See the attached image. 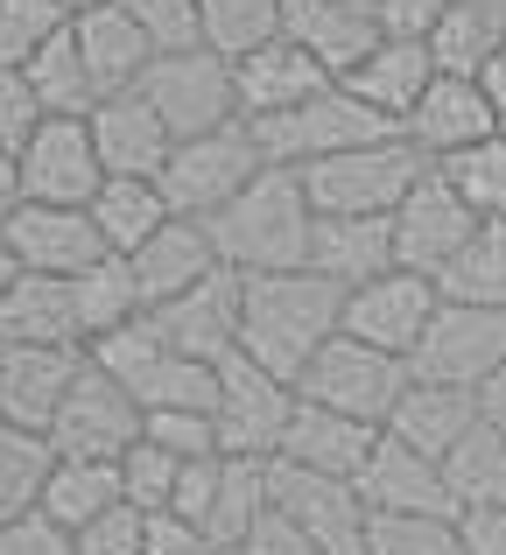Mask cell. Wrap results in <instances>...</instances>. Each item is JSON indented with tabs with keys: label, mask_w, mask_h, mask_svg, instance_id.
I'll use <instances>...</instances> for the list:
<instances>
[{
	"label": "cell",
	"mask_w": 506,
	"mask_h": 555,
	"mask_svg": "<svg viewBox=\"0 0 506 555\" xmlns=\"http://www.w3.org/2000/svg\"><path fill=\"white\" fill-rule=\"evenodd\" d=\"M148 324L163 331L177 352H191V359H205V366H219V359L239 345V274L219 260L205 282H191V288H177L169 302H155Z\"/></svg>",
	"instance_id": "obj_17"
},
{
	"label": "cell",
	"mask_w": 506,
	"mask_h": 555,
	"mask_svg": "<svg viewBox=\"0 0 506 555\" xmlns=\"http://www.w3.org/2000/svg\"><path fill=\"white\" fill-rule=\"evenodd\" d=\"M366 450H373V429H366V422H352V415H338V408L302 401V393H296V408H288V422H282V443H274V457L310 464V472L352 478Z\"/></svg>",
	"instance_id": "obj_29"
},
{
	"label": "cell",
	"mask_w": 506,
	"mask_h": 555,
	"mask_svg": "<svg viewBox=\"0 0 506 555\" xmlns=\"http://www.w3.org/2000/svg\"><path fill=\"white\" fill-rule=\"evenodd\" d=\"M64 22H70V14L56 8V0H0V64L22 70Z\"/></svg>",
	"instance_id": "obj_44"
},
{
	"label": "cell",
	"mask_w": 506,
	"mask_h": 555,
	"mask_svg": "<svg viewBox=\"0 0 506 555\" xmlns=\"http://www.w3.org/2000/svg\"><path fill=\"white\" fill-rule=\"evenodd\" d=\"M0 345H85L64 274H14L0 288Z\"/></svg>",
	"instance_id": "obj_30"
},
{
	"label": "cell",
	"mask_w": 506,
	"mask_h": 555,
	"mask_svg": "<svg viewBox=\"0 0 506 555\" xmlns=\"http://www.w3.org/2000/svg\"><path fill=\"white\" fill-rule=\"evenodd\" d=\"M42 436H50L56 457H120V450L141 436V401L106 366H92V359H85Z\"/></svg>",
	"instance_id": "obj_12"
},
{
	"label": "cell",
	"mask_w": 506,
	"mask_h": 555,
	"mask_svg": "<svg viewBox=\"0 0 506 555\" xmlns=\"http://www.w3.org/2000/svg\"><path fill=\"white\" fill-rule=\"evenodd\" d=\"M14 169H22V197L36 204H85L106 177L85 113H42L36 134L14 149Z\"/></svg>",
	"instance_id": "obj_13"
},
{
	"label": "cell",
	"mask_w": 506,
	"mask_h": 555,
	"mask_svg": "<svg viewBox=\"0 0 506 555\" xmlns=\"http://www.w3.org/2000/svg\"><path fill=\"white\" fill-rule=\"evenodd\" d=\"M479 415H485V422H493V429L506 436V359H499V366L479 379Z\"/></svg>",
	"instance_id": "obj_55"
},
{
	"label": "cell",
	"mask_w": 506,
	"mask_h": 555,
	"mask_svg": "<svg viewBox=\"0 0 506 555\" xmlns=\"http://www.w3.org/2000/svg\"><path fill=\"white\" fill-rule=\"evenodd\" d=\"M437 472H443V486H451L457 506H493V500H506V436L479 415V422H471V429L437 457Z\"/></svg>",
	"instance_id": "obj_36"
},
{
	"label": "cell",
	"mask_w": 506,
	"mask_h": 555,
	"mask_svg": "<svg viewBox=\"0 0 506 555\" xmlns=\"http://www.w3.org/2000/svg\"><path fill=\"white\" fill-rule=\"evenodd\" d=\"M359 8H373V0H359Z\"/></svg>",
	"instance_id": "obj_60"
},
{
	"label": "cell",
	"mask_w": 506,
	"mask_h": 555,
	"mask_svg": "<svg viewBox=\"0 0 506 555\" xmlns=\"http://www.w3.org/2000/svg\"><path fill=\"white\" fill-rule=\"evenodd\" d=\"M0 555H70V534L42 514H22V520H0Z\"/></svg>",
	"instance_id": "obj_52"
},
{
	"label": "cell",
	"mask_w": 506,
	"mask_h": 555,
	"mask_svg": "<svg viewBox=\"0 0 506 555\" xmlns=\"http://www.w3.org/2000/svg\"><path fill=\"white\" fill-rule=\"evenodd\" d=\"M239 555H324V548H316V542H310V534H302L288 514L260 506V520H254L247 534H239Z\"/></svg>",
	"instance_id": "obj_49"
},
{
	"label": "cell",
	"mask_w": 506,
	"mask_h": 555,
	"mask_svg": "<svg viewBox=\"0 0 506 555\" xmlns=\"http://www.w3.org/2000/svg\"><path fill=\"white\" fill-rule=\"evenodd\" d=\"M70 555H141V506L113 500L85 528H70Z\"/></svg>",
	"instance_id": "obj_46"
},
{
	"label": "cell",
	"mask_w": 506,
	"mask_h": 555,
	"mask_svg": "<svg viewBox=\"0 0 506 555\" xmlns=\"http://www.w3.org/2000/svg\"><path fill=\"white\" fill-rule=\"evenodd\" d=\"M345 288L324 282L316 268H268V274H239V345L254 366H268L274 379L296 387V373L310 366V352L338 331Z\"/></svg>",
	"instance_id": "obj_1"
},
{
	"label": "cell",
	"mask_w": 506,
	"mask_h": 555,
	"mask_svg": "<svg viewBox=\"0 0 506 555\" xmlns=\"http://www.w3.org/2000/svg\"><path fill=\"white\" fill-rule=\"evenodd\" d=\"M205 555H239V542H211V548H205Z\"/></svg>",
	"instance_id": "obj_59"
},
{
	"label": "cell",
	"mask_w": 506,
	"mask_h": 555,
	"mask_svg": "<svg viewBox=\"0 0 506 555\" xmlns=\"http://www.w3.org/2000/svg\"><path fill=\"white\" fill-rule=\"evenodd\" d=\"M330 70L316 64L302 42H288L282 28L260 36L254 50L233 56V92H239V120H260V113H282V106H302L310 92H324Z\"/></svg>",
	"instance_id": "obj_20"
},
{
	"label": "cell",
	"mask_w": 506,
	"mask_h": 555,
	"mask_svg": "<svg viewBox=\"0 0 506 555\" xmlns=\"http://www.w3.org/2000/svg\"><path fill=\"white\" fill-rule=\"evenodd\" d=\"M36 120H42V106H36V92H28V78L14 64H0V149L14 155L36 134Z\"/></svg>",
	"instance_id": "obj_48"
},
{
	"label": "cell",
	"mask_w": 506,
	"mask_h": 555,
	"mask_svg": "<svg viewBox=\"0 0 506 555\" xmlns=\"http://www.w3.org/2000/svg\"><path fill=\"white\" fill-rule=\"evenodd\" d=\"M387 218H394V260H401V268H415V274H437V260L451 254L471 225H479V211L457 197L451 177H443L437 163L401 190V204Z\"/></svg>",
	"instance_id": "obj_16"
},
{
	"label": "cell",
	"mask_w": 506,
	"mask_h": 555,
	"mask_svg": "<svg viewBox=\"0 0 506 555\" xmlns=\"http://www.w3.org/2000/svg\"><path fill=\"white\" fill-rule=\"evenodd\" d=\"M197 28H205L211 50L239 56V50H254L260 36L282 28V0H197Z\"/></svg>",
	"instance_id": "obj_42"
},
{
	"label": "cell",
	"mask_w": 506,
	"mask_h": 555,
	"mask_svg": "<svg viewBox=\"0 0 506 555\" xmlns=\"http://www.w3.org/2000/svg\"><path fill=\"white\" fill-rule=\"evenodd\" d=\"M506 359V310H485V302H443L429 310L423 338L408 345V373L415 379H443V387H471Z\"/></svg>",
	"instance_id": "obj_9"
},
{
	"label": "cell",
	"mask_w": 506,
	"mask_h": 555,
	"mask_svg": "<svg viewBox=\"0 0 506 555\" xmlns=\"http://www.w3.org/2000/svg\"><path fill=\"white\" fill-rule=\"evenodd\" d=\"M429 78H437V56H429V42H423V36H387V28H380V42H373V50L359 56V64L345 70L338 85H352V92L366 99L373 113H387V120L401 127V113L423 99Z\"/></svg>",
	"instance_id": "obj_28"
},
{
	"label": "cell",
	"mask_w": 506,
	"mask_h": 555,
	"mask_svg": "<svg viewBox=\"0 0 506 555\" xmlns=\"http://www.w3.org/2000/svg\"><path fill=\"white\" fill-rule=\"evenodd\" d=\"M70 282V310H78V338H106V331H120L127 317H141V288L134 274H127V254H99L92 268L64 274Z\"/></svg>",
	"instance_id": "obj_35"
},
{
	"label": "cell",
	"mask_w": 506,
	"mask_h": 555,
	"mask_svg": "<svg viewBox=\"0 0 506 555\" xmlns=\"http://www.w3.org/2000/svg\"><path fill=\"white\" fill-rule=\"evenodd\" d=\"M85 211H92L106 254H134V246L169 218V197H163L155 177H99V190L85 197Z\"/></svg>",
	"instance_id": "obj_33"
},
{
	"label": "cell",
	"mask_w": 506,
	"mask_h": 555,
	"mask_svg": "<svg viewBox=\"0 0 506 555\" xmlns=\"http://www.w3.org/2000/svg\"><path fill=\"white\" fill-rule=\"evenodd\" d=\"M471 78H479V92H485V106H493V120L506 127V42H499L493 56H485L479 70H471Z\"/></svg>",
	"instance_id": "obj_54"
},
{
	"label": "cell",
	"mask_w": 506,
	"mask_h": 555,
	"mask_svg": "<svg viewBox=\"0 0 506 555\" xmlns=\"http://www.w3.org/2000/svg\"><path fill=\"white\" fill-rule=\"evenodd\" d=\"M423 42H429V56H437V70H479L506 42V0H451V8L429 22Z\"/></svg>",
	"instance_id": "obj_34"
},
{
	"label": "cell",
	"mask_w": 506,
	"mask_h": 555,
	"mask_svg": "<svg viewBox=\"0 0 506 555\" xmlns=\"http://www.w3.org/2000/svg\"><path fill=\"white\" fill-rule=\"evenodd\" d=\"M429 310H437V282L394 260L387 274H373V282L345 288L338 331H352V338H366V345H380V352H401V359H408V345L423 338Z\"/></svg>",
	"instance_id": "obj_14"
},
{
	"label": "cell",
	"mask_w": 506,
	"mask_h": 555,
	"mask_svg": "<svg viewBox=\"0 0 506 555\" xmlns=\"http://www.w3.org/2000/svg\"><path fill=\"white\" fill-rule=\"evenodd\" d=\"M14 204H22V169H14V155L0 149V225H8Z\"/></svg>",
	"instance_id": "obj_56"
},
{
	"label": "cell",
	"mask_w": 506,
	"mask_h": 555,
	"mask_svg": "<svg viewBox=\"0 0 506 555\" xmlns=\"http://www.w3.org/2000/svg\"><path fill=\"white\" fill-rule=\"evenodd\" d=\"M70 36H78V56H85V78H92V99H113V92H134L141 70L155 64V42L120 0L106 8H78L70 14Z\"/></svg>",
	"instance_id": "obj_22"
},
{
	"label": "cell",
	"mask_w": 506,
	"mask_h": 555,
	"mask_svg": "<svg viewBox=\"0 0 506 555\" xmlns=\"http://www.w3.org/2000/svg\"><path fill=\"white\" fill-rule=\"evenodd\" d=\"M205 528L197 520H183V514H141V555H205Z\"/></svg>",
	"instance_id": "obj_50"
},
{
	"label": "cell",
	"mask_w": 506,
	"mask_h": 555,
	"mask_svg": "<svg viewBox=\"0 0 506 555\" xmlns=\"http://www.w3.org/2000/svg\"><path fill=\"white\" fill-rule=\"evenodd\" d=\"M451 528H457V548H465V555H506V500H493V506H457Z\"/></svg>",
	"instance_id": "obj_51"
},
{
	"label": "cell",
	"mask_w": 506,
	"mask_h": 555,
	"mask_svg": "<svg viewBox=\"0 0 506 555\" xmlns=\"http://www.w3.org/2000/svg\"><path fill=\"white\" fill-rule=\"evenodd\" d=\"M282 36L302 42L330 78H345L380 42V14L359 8V0H282Z\"/></svg>",
	"instance_id": "obj_26"
},
{
	"label": "cell",
	"mask_w": 506,
	"mask_h": 555,
	"mask_svg": "<svg viewBox=\"0 0 506 555\" xmlns=\"http://www.w3.org/2000/svg\"><path fill=\"white\" fill-rule=\"evenodd\" d=\"M177 464H183V457H169L163 443L134 436V443L120 450V500L141 506V514H163L169 492H177Z\"/></svg>",
	"instance_id": "obj_43"
},
{
	"label": "cell",
	"mask_w": 506,
	"mask_h": 555,
	"mask_svg": "<svg viewBox=\"0 0 506 555\" xmlns=\"http://www.w3.org/2000/svg\"><path fill=\"white\" fill-rule=\"evenodd\" d=\"M50 436L36 429H14V422H0V520H22L36 514L42 500V478H50Z\"/></svg>",
	"instance_id": "obj_39"
},
{
	"label": "cell",
	"mask_w": 506,
	"mask_h": 555,
	"mask_svg": "<svg viewBox=\"0 0 506 555\" xmlns=\"http://www.w3.org/2000/svg\"><path fill=\"white\" fill-rule=\"evenodd\" d=\"M141 436L163 443L169 457H211V450H219L211 408H141Z\"/></svg>",
	"instance_id": "obj_45"
},
{
	"label": "cell",
	"mask_w": 506,
	"mask_h": 555,
	"mask_svg": "<svg viewBox=\"0 0 506 555\" xmlns=\"http://www.w3.org/2000/svg\"><path fill=\"white\" fill-rule=\"evenodd\" d=\"M78 366H85V345H0V422L42 436Z\"/></svg>",
	"instance_id": "obj_21"
},
{
	"label": "cell",
	"mask_w": 506,
	"mask_h": 555,
	"mask_svg": "<svg viewBox=\"0 0 506 555\" xmlns=\"http://www.w3.org/2000/svg\"><path fill=\"white\" fill-rule=\"evenodd\" d=\"M85 359L106 366L141 408H211V393H219V366L177 352V345L148 324V310L127 317V324L106 331V338H92V345H85Z\"/></svg>",
	"instance_id": "obj_4"
},
{
	"label": "cell",
	"mask_w": 506,
	"mask_h": 555,
	"mask_svg": "<svg viewBox=\"0 0 506 555\" xmlns=\"http://www.w3.org/2000/svg\"><path fill=\"white\" fill-rule=\"evenodd\" d=\"M211 268H219V254H211L205 218H183V211H169L163 225L127 254V274H134V288H141V310L169 302L177 288H191V282H205Z\"/></svg>",
	"instance_id": "obj_23"
},
{
	"label": "cell",
	"mask_w": 506,
	"mask_h": 555,
	"mask_svg": "<svg viewBox=\"0 0 506 555\" xmlns=\"http://www.w3.org/2000/svg\"><path fill=\"white\" fill-rule=\"evenodd\" d=\"M0 232H8L14 260H22L28 274H78V268H92V260L106 254V240H99V225H92L85 204H36V197H22Z\"/></svg>",
	"instance_id": "obj_18"
},
{
	"label": "cell",
	"mask_w": 506,
	"mask_h": 555,
	"mask_svg": "<svg viewBox=\"0 0 506 555\" xmlns=\"http://www.w3.org/2000/svg\"><path fill=\"white\" fill-rule=\"evenodd\" d=\"M14 274H22V260H14V246H8V232H0V288L14 282Z\"/></svg>",
	"instance_id": "obj_57"
},
{
	"label": "cell",
	"mask_w": 506,
	"mask_h": 555,
	"mask_svg": "<svg viewBox=\"0 0 506 555\" xmlns=\"http://www.w3.org/2000/svg\"><path fill=\"white\" fill-rule=\"evenodd\" d=\"M260 163H316V155H338V149H359V141H380V134H401L387 113H373L366 99L352 92V85L330 78L324 92H310L302 106H282V113H260V120H247Z\"/></svg>",
	"instance_id": "obj_5"
},
{
	"label": "cell",
	"mask_w": 506,
	"mask_h": 555,
	"mask_svg": "<svg viewBox=\"0 0 506 555\" xmlns=\"http://www.w3.org/2000/svg\"><path fill=\"white\" fill-rule=\"evenodd\" d=\"M310 197H302V177L282 163H260L219 211L205 218L211 254L233 274H268V268H302L310 254Z\"/></svg>",
	"instance_id": "obj_2"
},
{
	"label": "cell",
	"mask_w": 506,
	"mask_h": 555,
	"mask_svg": "<svg viewBox=\"0 0 506 555\" xmlns=\"http://www.w3.org/2000/svg\"><path fill=\"white\" fill-rule=\"evenodd\" d=\"M429 282H437L443 302H485V310H506V225L499 218H479V225L437 260Z\"/></svg>",
	"instance_id": "obj_31"
},
{
	"label": "cell",
	"mask_w": 506,
	"mask_h": 555,
	"mask_svg": "<svg viewBox=\"0 0 506 555\" xmlns=\"http://www.w3.org/2000/svg\"><path fill=\"white\" fill-rule=\"evenodd\" d=\"M155 106V120L169 127V141L183 134H211V127L239 120V92H233V56L211 42H183V50H155V64L134 85Z\"/></svg>",
	"instance_id": "obj_6"
},
{
	"label": "cell",
	"mask_w": 506,
	"mask_h": 555,
	"mask_svg": "<svg viewBox=\"0 0 506 555\" xmlns=\"http://www.w3.org/2000/svg\"><path fill=\"white\" fill-rule=\"evenodd\" d=\"M56 8H64V14H78V8H106V0H56Z\"/></svg>",
	"instance_id": "obj_58"
},
{
	"label": "cell",
	"mask_w": 506,
	"mask_h": 555,
	"mask_svg": "<svg viewBox=\"0 0 506 555\" xmlns=\"http://www.w3.org/2000/svg\"><path fill=\"white\" fill-rule=\"evenodd\" d=\"M120 500V457H50V478H42L36 514L56 520V528H85L92 514Z\"/></svg>",
	"instance_id": "obj_32"
},
{
	"label": "cell",
	"mask_w": 506,
	"mask_h": 555,
	"mask_svg": "<svg viewBox=\"0 0 506 555\" xmlns=\"http://www.w3.org/2000/svg\"><path fill=\"white\" fill-rule=\"evenodd\" d=\"M268 506V457H225L219 450V486H211V506H205V542H239V534L260 520Z\"/></svg>",
	"instance_id": "obj_37"
},
{
	"label": "cell",
	"mask_w": 506,
	"mask_h": 555,
	"mask_svg": "<svg viewBox=\"0 0 506 555\" xmlns=\"http://www.w3.org/2000/svg\"><path fill=\"white\" fill-rule=\"evenodd\" d=\"M254 169H260V149H254L247 120H233V127H211V134L169 141V155H163V169H155V183H163L169 211L211 218L239 183L254 177Z\"/></svg>",
	"instance_id": "obj_8"
},
{
	"label": "cell",
	"mask_w": 506,
	"mask_h": 555,
	"mask_svg": "<svg viewBox=\"0 0 506 555\" xmlns=\"http://www.w3.org/2000/svg\"><path fill=\"white\" fill-rule=\"evenodd\" d=\"M366 555H465L451 514H366Z\"/></svg>",
	"instance_id": "obj_41"
},
{
	"label": "cell",
	"mask_w": 506,
	"mask_h": 555,
	"mask_svg": "<svg viewBox=\"0 0 506 555\" xmlns=\"http://www.w3.org/2000/svg\"><path fill=\"white\" fill-rule=\"evenodd\" d=\"M302 268H316L324 282L359 288L373 274L394 268V218L387 211H359V218H310V254Z\"/></svg>",
	"instance_id": "obj_24"
},
{
	"label": "cell",
	"mask_w": 506,
	"mask_h": 555,
	"mask_svg": "<svg viewBox=\"0 0 506 555\" xmlns=\"http://www.w3.org/2000/svg\"><path fill=\"white\" fill-rule=\"evenodd\" d=\"M437 169L451 177V190L479 218H499V225H506V127L485 134V141H471V149H457V155H443Z\"/></svg>",
	"instance_id": "obj_40"
},
{
	"label": "cell",
	"mask_w": 506,
	"mask_h": 555,
	"mask_svg": "<svg viewBox=\"0 0 506 555\" xmlns=\"http://www.w3.org/2000/svg\"><path fill=\"white\" fill-rule=\"evenodd\" d=\"M471 422H479V393L471 387H443V379H415L408 373V387L394 393V408H387L380 429L401 436L408 450H423V457H443Z\"/></svg>",
	"instance_id": "obj_27"
},
{
	"label": "cell",
	"mask_w": 506,
	"mask_h": 555,
	"mask_svg": "<svg viewBox=\"0 0 506 555\" xmlns=\"http://www.w3.org/2000/svg\"><path fill=\"white\" fill-rule=\"evenodd\" d=\"M352 492H359L366 514H457V500H451V486H443L437 457L408 450L401 436H387V429H373V450L359 457Z\"/></svg>",
	"instance_id": "obj_15"
},
{
	"label": "cell",
	"mask_w": 506,
	"mask_h": 555,
	"mask_svg": "<svg viewBox=\"0 0 506 555\" xmlns=\"http://www.w3.org/2000/svg\"><path fill=\"white\" fill-rule=\"evenodd\" d=\"M127 14H134L141 28H148L155 50H183V42H205V28H197V0H120Z\"/></svg>",
	"instance_id": "obj_47"
},
{
	"label": "cell",
	"mask_w": 506,
	"mask_h": 555,
	"mask_svg": "<svg viewBox=\"0 0 506 555\" xmlns=\"http://www.w3.org/2000/svg\"><path fill=\"white\" fill-rule=\"evenodd\" d=\"M401 134H408L429 163H443V155L499 134V120H493V106H485V92H479L471 70H437V78L423 85V99L401 113Z\"/></svg>",
	"instance_id": "obj_19"
},
{
	"label": "cell",
	"mask_w": 506,
	"mask_h": 555,
	"mask_svg": "<svg viewBox=\"0 0 506 555\" xmlns=\"http://www.w3.org/2000/svg\"><path fill=\"white\" fill-rule=\"evenodd\" d=\"M401 387H408V359L380 352V345L352 338V331H330V338L310 352V366L296 373L302 401H324V408H338V415L366 422V429L387 422V408H394Z\"/></svg>",
	"instance_id": "obj_7"
},
{
	"label": "cell",
	"mask_w": 506,
	"mask_h": 555,
	"mask_svg": "<svg viewBox=\"0 0 506 555\" xmlns=\"http://www.w3.org/2000/svg\"><path fill=\"white\" fill-rule=\"evenodd\" d=\"M443 8H451V0H373L387 36H429V22H437Z\"/></svg>",
	"instance_id": "obj_53"
},
{
	"label": "cell",
	"mask_w": 506,
	"mask_h": 555,
	"mask_svg": "<svg viewBox=\"0 0 506 555\" xmlns=\"http://www.w3.org/2000/svg\"><path fill=\"white\" fill-rule=\"evenodd\" d=\"M268 506L296 520L324 555H366V506H359L352 478L268 457Z\"/></svg>",
	"instance_id": "obj_10"
},
{
	"label": "cell",
	"mask_w": 506,
	"mask_h": 555,
	"mask_svg": "<svg viewBox=\"0 0 506 555\" xmlns=\"http://www.w3.org/2000/svg\"><path fill=\"white\" fill-rule=\"evenodd\" d=\"M296 408V387L274 379L268 366H254L247 352L219 359V393H211V429H219L225 457H274L282 422Z\"/></svg>",
	"instance_id": "obj_11"
},
{
	"label": "cell",
	"mask_w": 506,
	"mask_h": 555,
	"mask_svg": "<svg viewBox=\"0 0 506 555\" xmlns=\"http://www.w3.org/2000/svg\"><path fill=\"white\" fill-rule=\"evenodd\" d=\"M28 92H36L42 113H92V78H85V56H78V36H70V22L56 28L50 42H42L36 56L22 64Z\"/></svg>",
	"instance_id": "obj_38"
},
{
	"label": "cell",
	"mask_w": 506,
	"mask_h": 555,
	"mask_svg": "<svg viewBox=\"0 0 506 555\" xmlns=\"http://www.w3.org/2000/svg\"><path fill=\"white\" fill-rule=\"evenodd\" d=\"M423 169H429V155L408 134H380V141H359V149L296 163V177H302V197H310L316 218H359V211H394L401 190Z\"/></svg>",
	"instance_id": "obj_3"
},
{
	"label": "cell",
	"mask_w": 506,
	"mask_h": 555,
	"mask_svg": "<svg viewBox=\"0 0 506 555\" xmlns=\"http://www.w3.org/2000/svg\"><path fill=\"white\" fill-rule=\"evenodd\" d=\"M85 127H92V149H99V169H106V177H155L163 155H169V127L155 120V106L141 92L92 99Z\"/></svg>",
	"instance_id": "obj_25"
}]
</instances>
